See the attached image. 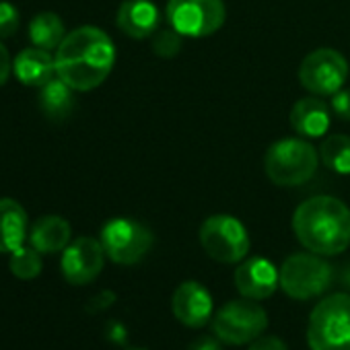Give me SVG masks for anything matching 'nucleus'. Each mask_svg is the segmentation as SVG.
I'll list each match as a JSON object with an SVG mask.
<instances>
[{
	"label": "nucleus",
	"instance_id": "obj_1",
	"mask_svg": "<svg viewBox=\"0 0 350 350\" xmlns=\"http://www.w3.org/2000/svg\"><path fill=\"white\" fill-rule=\"evenodd\" d=\"M56 75L75 91L97 89L111 72L116 48L99 27H79L62 40L56 52Z\"/></svg>",
	"mask_w": 350,
	"mask_h": 350
},
{
	"label": "nucleus",
	"instance_id": "obj_2",
	"mask_svg": "<svg viewBox=\"0 0 350 350\" xmlns=\"http://www.w3.org/2000/svg\"><path fill=\"white\" fill-rule=\"evenodd\" d=\"M293 231L317 256H336L350 245V208L332 196H313L297 206Z\"/></svg>",
	"mask_w": 350,
	"mask_h": 350
},
{
	"label": "nucleus",
	"instance_id": "obj_3",
	"mask_svg": "<svg viewBox=\"0 0 350 350\" xmlns=\"http://www.w3.org/2000/svg\"><path fill=\"white\" fill-rule=\"evenodd\" d=\"M307 342L311 350H350V295L336 293L315 305Z\"/></svg>",
	"mask_w": 350,
	"mask_h": 350
},
{
	"label": "nucleus",
	"instance_id": "obj_4",
	"mask_svg": "<svg viewBox=\"0 0 350 350\" xmlns=\"http://www.w3.org/2000/svg\"><path fill=\"white\" fill-rule=\"evenodd\" d=\"M264 169L276 186H301L313 178L317 169V150L301 138H282L266 150Z\"/></svg>",
	"mask_w": 350,
	"mask_h": 350
},
{
	"label": "nucleus",
	"instance_id": "obj_5",
	"mask_svg": "<svg viewBox=\"0 0 350 350\" xmlns=\"http://www.w3.org/2000/svg\"><path fill=\"white\" fill-rule=\"evenodd\" d=\"M282 291L299 301L323 295L334 278L332 266L317 254H293L278 270Z\"/></svg>",
	"mask_w": 350,
	"mask_h": 350
},
{
	"label": "nucleus",
	"instance_id": "obj_6",
	"mask_svg": "<svg viewBox=\"0 0 350 350\" xmlns=\"http://www.w3.org/2000/svg\"><path fill=\"white\" fill-rule=\"evenodd\" d=\"M268 325V313L252 299L229 301L213 317V332L225 344H247L262 336Z\"/></svg>",
	"mask_w": 350,
	"mask_h": 350
},
{
	"label": "nucleus",
	"instance_id": "obj_7",
	"mask_svg": "<svg viewBox=\"0 0 350 350\" xmlns=\"http://www.w3.org/2000/svg\"><path fill=\"white\" fill-rule=\"evenodd\" d=\"M200 243L213 260L223 264H237L250 252L247 229L229 215L208 217L200 227Z\"/></svg>",
	"mask_w": 350,
	"mask_h": 350
},
{
	"label": "nucleus",
	"instance_id": "obj_8",
	"mask_svg": "<svg viewBox=\"0 0 350 350\" xmlns=\"http://www.w3.org/2000/svg\"><path fill=\"white\" fill-rule=\"evenodd\" d=\"M167 21L184 38H206L225 23L223 0H169Z\"/></svg>",
	"mask_w": 350,
	"mask_h": 350
},
{
	"label": "nucleus",
	"instance_id": "obj_9",
	"mask_svg": "<svg viewBox=\"0 0 350 350\" xmlns=\"http://www.w3.org/2000/svg\"><path fill=\"white\" fill-rule=\"evenodd\" d=\"M101 245L111 262L132 266L148 254L152 233L138 221L111 219L101 229Z\"/></svg>",
	"mask_w": 350,
	"mask_h": 350
},
{
	"label": "nucleus",
	"instance_id": "obj_10",
	"mask_svg": "<svg viewBox=\"0 0 350 350\" xmlns=\"http://www.w3.org/2000/svg\"><path fill=\"white\" fill-rule=\"evenodd\" d=\"M348 79V62L346 58L329 48L315 50L305 56L299 66L301 85L313 95H334L344 87Z\"/></svg>",
	"mask_w": 350,
	"mask_h": 350
},
{
	"label": "nucleus",
	"instance_id": "obj_11",
	"mask_svg": "<svg viewBox=\"0 0 350 350\" xmlns=\"http://www.w3.org/2000/svg\"><path fill=\"white\" fill-rule=\"evenodd\" d=\"M103 262H105V250L101 241L93 237H79L70 241L62 252L60 268L66 282L75 286H83L93 282L101 274Z\"/></svg>",
	"mask_w": 350,
	"mask_h": 350
},
{
	"label": "nucleus",
	"instance_id": "obj_12",
	"mask_svg": "<svg viewBox=\"0 0 350 350\" xmlns=\"http://www.w3.org/2000/svg\"><path fill=\"white\" fill-rule=\"evenodd\" d=\"M280 284L276 266L266 258H250L235 270L237 291L252 301H262L274 295Z\"/></svg>",
	"mask_w": 350,
	"mask_h": 350
},
{
	"label": "nucleus",
	"instance_id": "obj_13",
	"mask_svg": "<svg viewBox=\"0 0 350 350\" xmlns=\"http://www.w3.org/2000/svg\"><path fill=\"white\" fill-rule=\"evenodd\" d=\"M173 313L188 327H202L213 317V297L196 280L182 282L173 293Z\"/></svg>",
	"mask_w": 350,
	"mask_h": 350
},
{
	"label": "nucleus",
	"instance_id": "obj_14",
	"mask_svg": "<svg viewBox=\"0 0 350 350\" xmlns=\"http://www.w3.org/2000/svg\"><path fill=\"white\" fill-rule=\"evenodd\" d=\"M116 23L128 38L144 40L159 27V9L150 0H124L118 9Z\"/></svg>",
	"mask_w": 350,
	"mask_h": 350
},
{
	"label": "nucleus",
	"instance_id": "obj_15",
	"mask_svg": "<svg viewBox=\"0 0 350 350\" xmlns=\"http://www.w3.org/2000/svg\"><path fill=\"white\" fill-rule=\"evenodd\" d=\"M13 72L19 83L27 87H44L56 77V58L50 54V50L27 48L17 54L13 62Z\"/></svg>",
	"mask_w": 350,
	"mask_h": 350
},
{
	"label": "nucleus",
	"instance_id": "obj_16",
	"mask_svg": "<svg viewBox=\"0 0 350 350\" xmlns=\"http://www.w3.org/2000/svg\"><path fill=\"white\" fill-rule=\"evenodd\" d=\"M29 221L25 208L13 198H0V254H13L25 245Z\"/></svg>",
	"mask_w": 350,
	"mask_h": 350
},
{
	"label": "nucleus",
	"instance_id": "obj_17",
	"mask_svg": "<svg viewBox=\"0 0 350 350\" xmlns=\"http://www.w3.org/2000/svg\"><path fill=\"white\" fill-rule=\"evenodd\" d=\"M329 107L317 97L299 99L291 109V126L297 134L307 138L323 136L329 128Z\"/></svg>",
	"mask_w": 350,
	"mask_h": 350
},
{
	"label": "nucleus",
	"instance_id": "obj_18",
	"mask_svg": "<svg viewBox=\"0 0 350 350\" xmlns=\"http://www.w3.org/2000/svg\"><path fill=\"white\" fill-rule=\"evenodd\" d=\"M70 225L66 219L58 215L42 217L29 229V245L36 247L40 254H58L64 252L70 243Z\"/></svg>",
	"mask_w": 350,
	"mask_h": 350
},
{
	"label": "nucleus",
	"instance_id": "obj_19",
	"mask_svg": "<svg viewBox=\"0 0 350 350\" xmlns=\"http://www.w3.org/2000/svg\"><path fill=\"white\" fill-rule=\"evenodd\" d=\"M40 107L50 120H66L75 109V89L56 75L40 87Z\"/></svg>",
	"mask_w": 350,
	"mask_h": 350
},
{
	"label": "nucleus",
	"instance_id": "obj_20",
	"mask_svg": "<svg viewBox=\"0 0 350 350\" xmlns=\"http://www.w3.org/2000/svg\"><path fill=\"white\" fill-rule=\"evenodd\" d=\"M64 38H66L64 23L56 13H40L29 23V40L33 42L36 48L58 50Z\"/></svg>",
	"mask_w": 350,
	"mask_h": 350
},
{
	"label": "nucleus",
	"instance_id": "obj_21",
	"mask_svg": "<svg viewBox=\"0 0 350 350\" xmlns=\"http://www.w3.org/2000/svg\"><path fill=\"white\" fill-rule=\"evenodd\" d=\"M321 161L325 167L340 175L350 173V138L344 134H332L323 140L321 148Z\"/></svg>",
	"mask_w": 350,
	"mask_h": 350
},
{
	"label": "nucleus",
	"instance_id": "obj_22",
	"mask_svg": "<svg viewBox=\"0 0 350 350\" xmlns=\"http://www.w3.org/2000/svg\"><path fill=\"white\" fill-rule=\"evenodd\" d=\"M9 268L11 272L19 278V280H33L42 274L44 262H42V254L31 247V245H21L19 250H15L13 254H9Z\"/></svg>",
	"mask_w": 350,
	"mask_h": 350
},
{
	"label": "nucleus",
	"instance_id": "obj_23",
	"mask_svg": "<svg viewBox=\"0 0 350 350\" xmlns=\"http://www.w3.org/2000/svg\"><path fill=\"white\" fill-rule=\"evenodd\" d=\"M184 36L178 33L173 27L171 29H163L159 31L154 38H152V50L157 56L161 58H173L175 54H178L182 50V40Z\"/></svg>",
	"mask_w": 350,
	"mask_h": 350
},
{
	"label": "nucleus",
	"instance_id": "obj_24",
	"mask_svg": "<svg viewBox=\"0 0 350 350\" xmlns=\"http://www.w3.org/2000/svg\"><path fill=\"white\" fill-rule=\"evenodd\" d=\"M19 11L11 3H0V40H9L19 31Z\"/></svg>",
	"mask_w": 350,
	"mask_h": 350
},
{
	"label": "nucleus",
	"instance_id": "obj_25",
	"mask_svg": "<svg viewBox=\"0 0 350 350\" xmlns=\"http://www.w3.org/2000/svg\"><path fill=\"white\" fill-rule=\"evenodd\" d=\"M332 111L340 120H350V89H340L332 95Z\"/></svg>",
	"mask_w": 350,
	"mask_h": 350
},
{
	"label": "nucleus",
	"instance_id": "obj_26",
	"mask_svg": "<svg viewBox=\"0 0 350 350\" xmlns=\"http://www.w3.org/2000/svg\"><path fill=\"white\" fill-rule=\"evenodd\" d=\"M247 350H288V348H286V344H284L280 338H276V336H260V338H256V340L250 344Z\"/></svg>",
	"mask_w": 350,
	"mask_h": 350
},
{
	"label": "nucleus",
	"instance_id": "obj_27",
	"mask_svg": "<svg viewBox=\"0 0 350 350\" xmlns=\"http://www.w3.org/2000/svg\"><path fill=\"white\" fill-rule=\"evenodd\" d=\"M113 301H116V295H113L111 291H101L97 297H93V299H91V303H89V311H93V313L105 311Z\"/></svg>",
	"mask_w": 350,
	"mask_h": 350
},
{
	"label": "nucleus",
	"instance_id": "obj_28",
	"mask_svg": "<svg viewBox=\"0 0 350 350\" xmlns=\"http://www.w3.org/2000/svg\"><path fill=\"white\" fill-rule=\"evenodd\" d=\"M11 70H13V66H11L9 52H7V48L3 46V42H0V87H3V85L9 81Z\"/></svg>",
	"mask_w": 350,
	"mask_h": 350
},
{
	"label": "nucleus",
	"instance_id": "obj_29",
	"mask_svg": "<svg viewBox=\"0 0 350 350\" xmlns=\"http://www.w3.org/2000/svg\"><path fill=\"white\" fill-rule=\"evenodd\" d=\"M190 350H223V346H221V342H219L217 338H213V336H202V338H198V340L192 342Z\"/></svg>",
	"mask_w": 350,
	"mask_h": 350
},
{
	"label": "nucleus",
	"instance_id": "obj_30",
	"mask_svg": "<svg viewBox=\"0 0 350 350\" xmlns=\"http://www.w3.org/2000/svg\"><path fill=\"white\" fill-rule=\"evenodd\" d=\"M126 329H124V325L120 323V321H111V325H109V338L113 340V342H118V344H122V342H126Z\"/></svg>",
	"mask_w": 350,
	"mask_h": 350
},
{
	"label": "nucleus",
	"instance_id": "obj_31",
	"mask_svg": "<svg viewBox=\"0 0 350 350\" xmlns=\"http://www.w3.org/2000/svg\"><path fill=\"white\" fill-rule=\"evenodd\" d=\"M342 282L346 284V286H350V264L344 268V274H342Z\"/></svg>",
	"mask_w": 350,
	"mask_h": 350
},
{
	"label": "nucleus",
	"instance_id": "obj_32",
	"mask_svg": "<svg viewBox=\"0 0 350 350\" xmlns=\"http://www.w3.org/2000/svg\"><path fill=\"white\" fill-rule=\"evenodd\" d=\"M128 350H146V348H128Z\"/></svg>",
	"mask_w": 350,
	"mask_h": 350
}]
</instances>
